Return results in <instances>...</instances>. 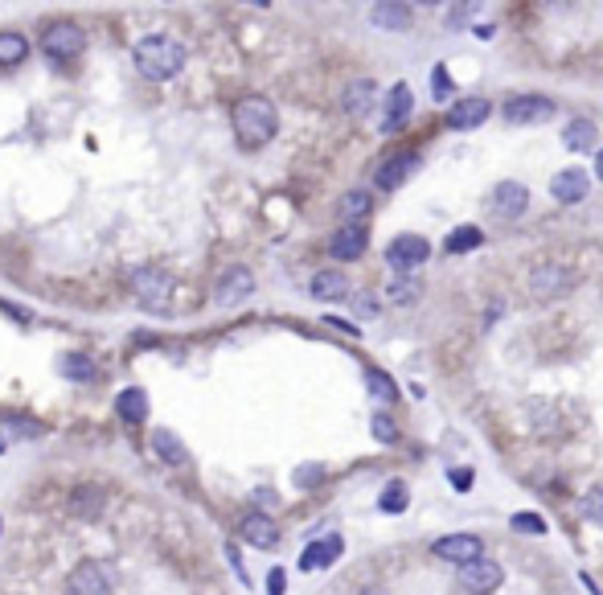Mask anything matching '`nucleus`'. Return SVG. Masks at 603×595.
<instances>
[{
	"label": "nucleus",
	"mask_w": 603,
	"mask_h": 595,
	"mask_svg": "<svg viewBox=\"0 0 603 595\" xmlns=\"http://www.w3.org/2000/svg\"><path fill=\"white\" fill-rule=\"evenodd\" d=\"M70 509H74L78 517H99L103 513V493H99L95 485H78L74 493H70Z\"/></svg>",
	"instance_id": "obj_27"
},
{
	"label": "nucleus",
	"mask_w": 603,
	"mask_h": 595,
	"mask_svg": "<svg viewBox=\"0 0 603 595\" xmlns=\"http://www.w3.org/2000/svg\"><path fill=\"white\" fill-rule=\"evenodd\" d=\"M595 140H599V132H595V124L587 116H574L571 124L563 127V144L571 148V152H587V148H595Z\"/></svg>",
	"instance_id": "obj_23"
},
{
	"label": "nucleus",
	"mask_w": 603,
	"mask_h": 595,
	"mask_svg": "<svg viewBox=\"0 0 603 595\" xmlns=\"http://www.w3.org/2000/svg\"><path fill=\"white\" fill-rule=\"evenodd\" d=\"M374 99H378V87H374V79H353L349 87H345V95H340V108L349 111L353 119H366L374 108Z\"/></svg>",
	"instance_id": "obj_20"
},
{
	"label": "nucleus",
	"mask_w": 603,
	"mask_h": 595,
	"mask_svg": "<svg viewBox=\"0 0 603 595\" xmlns=\"http://www.w3.org/2000/svg\"><path fill=\"white\" fill-rule=\"evenodd\" d=\"M583 517H587V522H595V526H603V485L587 488V497H583Z\"/></svg>",
	"instance_id": "obj_35"
},
{
	"label": "nucleus",
	"mask_w": 603,
	"mask_h": 595,
	"mask_svg": "<svg viewBox=\"0 0 603 595\" xmlns=\"http://www.w3.org/2000/svg\"><path fill=\"white\" fill-rule=\"evenodd\" d=\"M0 452H4V444H0Z\"/></svg>",
	"instance_id": "obj_45"
},
{
	"label": "nucleus",
	"mask_w": 603,
	"mask_h": 595,
	"mask_svg": "<svg viewBox=\"0 0 603 595\" xmlns=\"http://www.w3.org/2000/svg\"><path fill=\"white\" fill-rule=\"evenodd\" d=\"M308 292H312V300L337 304V300L349 296V280H345L340 272H316V275H312V283H308Z\"/></svg>",
	"instance_id": "obj_21"
},
{
	"label": "nucleus",
	"mask_w": 603,
	"mask_h": 595,
	"mask_svg": "<svg viewBox=\"0 0 603 595\" xmlns=\"http://www.w3.org/2000/svg\"><path fill=\"white\" fill-rule=\"evenodd\" d=\"M431 259V243L423 235H399L394 243L386 246V263L394 267V272H415V267H423Z\"/></svg>",
	"instance_id": "obj_5"
},
{
	"label": "nucleus",
	"mask_w": 603,
	"mask_h": 595,
	"mask_svg": "<svg viewBox=\"0 0 603 595\" xmlns=\"http://www.w3.org/2000/svg\"><path fill=\"white\" fill-rule=\"evenodd\" d=\"M132 58H136V70L144 79L165 82V79H173V74H181V66H185V46L165 38V33H148V38L136 41Z\"/></svg>",
	"instance_id": "obj_2"
},
{
	"label": "nucleus",
	"mask_w": 603,
	"mask_h": 595,
	"mask_svg": "<svg viewBox=\"0 0 603 595\" xmlns=\"http://www.w3.org/2000/svg\"><path fill=\"white\" fill-rule=\"evenodd\" d=\"M448 477H452V488H456V493H468V488L477 485V472L472 469H452Z\"/></svg>",
	"instance_id": "obj_40"
},
{
	"label": "nucleus",
	"mask_w": 603,
	"mask_h": 595,
	"mask_svg": "<svg viewBox=\"0 0 603 595\" xmlns=\"http://www.w3.org/2000/svg\"><path fill=\"white\" fill-rule=\"evenodd\" d=\"M116 410H119V419H127V423H144V415H148V394L140 391V386H127V391L116 399Z\"/></svg>",
	"instance_id": "obj_26"
},
{
	"label": "nucleus",
	"mask_w": 603,
	"mask_h": 595,
	"mask_svg": "<svg viewBox=\"0 0 603 595\" xmlns=\"http://www.w3.org/2000/svg\"><path fill=\"white\" fill-rule=\"evenodd\" d=\"M66 591L70 595H111V579H108V566L103 563H78L74 575L66 579Z\"/></svg>",
	"instance_id": "obj_10"
},
{
	"label": "nucleus",
	"mask_w": 603,
	"mask_h": 595,
	"mask_svg": "<svg viewBox=\"0 0 603 595\" xmlns=\"http://www.w3.org/2000/svg\"><path fill=\"white\" fill-rule=\"evenodd\" d=\"M127 283H132V296L144 308H152V313H165L168 304H173V280L165 272H156V267H136Z\"/></svg>",
	"instance_id": "obj_3"
},
{
	"label": "nucleus",
	"mask_w": 603,
	"mask_h": 595,
	"mask_svg": "<svg viewBox=\"0 0 603 595\" xmlns=\"http://www.w3.org/2000/svg\"><path fill=\"white\" fill-rule=\"evenodd\" d=\"M25 54H30V41L13 30H0V66H17L25 62Z\"/></svg>",
	"instance_id": "obj_29"
},
{
	"label": "nucleus",
	"mask_w": 603,
	"mask_h": 595,
	"mask_svg": "<svg viewBox=\"0 0 603 595\" xmlns=\"http://www.w3.org/2000/svg\"><path fill=\"white\" fill-rule=\"evenodd\" d=\"M571 283H574L571 267H563V263H538L534 272H530V296H534V300H555V296H563Z\"/></svg>",
	"instance_id": "obj_6"
},
{
	"label": "nucleus",
	"mask_w": 603,
	"mask_h": 595,
	"mask_svg": "<svg viewBox=\"0 0 603 595\" xmlns=\"http://www.w3.org/2000/svg\"><path fill=\"white\" fill-rule=\"evenodd\" d=\"M267 595H283V571H271V579H267Z\"/></svg>",
	"instance_id": "obj_42"
},
{
	"label": "nucleus",
	"mask_w": 603,
	"mask_h": 595,
	"mask_svg": "<svg viewBox=\"0 0 603 595\" xmlns=\"http://www.w3.org/2000/svg\"><path fill=\"white\" fill-rule=\"evenodd\" d=\"M340 555H345V542H340V534H324V538H316V542H308V547H304L300 571H324V566H332Z\"/></svg>",
	"instance_id": "obj_13"
},
{
	"label": "nucleus",
	"mask_w": 603,
	"mask_h": 595,
	"mask_svg": "<svg viewBox=\"0 0 603 595\" xmlns=\"http://www.w3.org/2000/svg\"><path fill=\"white\" fill-rule=\"evenodd\" d=\"M415 168H418V157H415V152H394V157H386V160L378 165L374 181H378V189H399L402 181L415 173Z\"/></svg>",
	"instance_id": "obj_16"
},
{
	"label": "nucleus",
	"mask_w": 603,
	"mask_h": 595,
	"mask_svg": "<svg viewBox=\"0 0 603 595\" xmlns=\"http://www.w3.org/2000/svg\"><path fill=\"white\" fill-rule=\"evenodd\" d=\"M152 452H156L160 460H165V464H173V469L189 464V452L181 448V439H177L173 431H165V427H156V431H152Z\"/></svg>",
	"instance_id": "obj_24"
},
{
	"label": "nucleus",
	"mask_w": 603,
	"mask_h": 595,
	"mask_svg": "<svg viewBox=\"0 0 603 595\" xmlns=\"http://www.w3.org/2000/svg\"><path fill=\"white\" fill-rule=\"evenodd\" d=\"M501 579H505V571H501V563H493V558H477V563L460 566V587H464L468 595H493L496 587H501Z\"/></svg>",
	"instance_id": "obj_7"
},
{
	"label": "nucleus",
	"mask_w": 603,
	"mask_h": 595,
	"mask_svg": "<svg viewBox=\"0 0 603 595\" xmlns=\"http://www.w3.org/2000/svg\"><path fill=\"white\" fill-rule=\"evenodd\" d=\"M448 95H452V74H448V66H435L431 70V99L444 103Z\"/></svg>",
	"instance_id": "obj_36"
},
{
	"label": "nucleus",
	"mask_w": 603,
	"mask_h": 595,
	"mask_svg": "<svg viewBox=\"0 0 603 595\" xmlns=\"http://www.w3.org/2000/svg\"><path fill=\"white\" fill-rule=\"evenodd\" d=\"M238 534H243V542H251V547H259V550L280 547V526H275L267 513H259V509H251V513L238 522Z\"/></svg>",
	"instance_id": "obj_12"
},
{
	"label": "nucleus",
	"mask_w": 603,
	"mask_h": 595,
	"mask_svg": "<svg viewBox=\"0 0 603 595\" xmlns=\"http://www.w3.org/2000/svg\"><path fill=\"white\" fill-rule=\"evenodd\" d=\"M361 595H382V591H361Z\"/></svg>",
	"instance_id": "obj_44"
},
{
	"label": "nucleus",
	"mask_w": 603,
	"mask_h": 595,
	"mask_svg": "<svg viewBox=\"0 0 603 595\" xmlns=\"http://www.w3.org/2000/svg\"><path fill=\"white\" fill-rule=\"evenodd\" d=\"M501 116H505L509 124H538V119L555 116V99L534 95V91H530V95H513V99H505Z\"/></svg>",
	"instance_id": "obj_9"
},
{
	"label": "nucleus",
	"mask_w": 603,
	"mask_h": 595,
	"mask_svg": "<svg viewBox=\"0 0 603 595\" xmlns=\"http://www.w3.org/2000/svg\"><path fill=\"white\" fill-rule=\"evenodd\" d=\"M410 21H415V9H410V4H394V0L370 4V25H378V30L402 33V30H410Z\"/></svg>",
	"instance_id": "obj_19"
},
{
	"label": "nucleus",
	"mask_w": 603,
	"mask_h": 595,
	"mask_svg": "<svg viewBox=\"0 0 603 595\" xmlns=\"http://www.w3.org/2000/svg\"><path fill=\"white\" fill-rule=\"evenodd\" d=\"M370 431H374V439H378V444H399V427H394V419H390V415H370Z\"/></svg>",
	"instance_id": "obj_34"
},
{
	"label": "nucleus",
	"mask_w": 603,
	"mask_h": 595,
	"mask_svg": "<svg viewBox=\"0 0 603 595\" xmlns=\"http://www.w3.org/2000/svg\"><path fill=\"white\" fill-rule=\"evenodd\" d=\"M493 205H496V214L521 218L530 210V189L521 185V181H501V185L493 189Z\"/></svg>",
	"instance_id": "obj_18"
},
{
	"label": "nucleus",
	"mask_w": 603,
	"mask_h": 595,
	"mask_svg": "<svg viewBox=\"0 0 603 595\" xmlns=\"http://www.w3.org/2000/svg\"><path fill=\"white\" fill-rule=\"evenodd\" d=\"M509 526L517 530V534H546V522L538 513H513V522Z\"/></svg>",
	"instance_id": "obj_37"
},
{
	"label": "nucleus",
	"mask_w": 603,
	"mask_h": 595,
	"mask_svg": "<svg viewBox=\"0 0 603 595\" xmlns=\"http://www.w3.org/2000/svg\"><path fill=\"white\" fill-rule=\"evenodd\" d=\"M58 370L66 374L70 382H90V378H95V361L82 358V353H62V358H58Z\"/></svg>",
	"instance_id": "obj_31"
},
{
	"label": "nucleus",
	"mask_w": 603,
	"mask_h": 595,
	"mask_svg": "<svg viewBox=\"0 0 603 595\" xmlns=\"http://www.w3.org/2000/svg\"><path fill=\"white\" fill-rule=\"evenodd\" d=\"M410 108H415V95H410L407 82H399V87L390 91V99H386V119H382V132H399V127L407 124Z\"/></svg>",
	"instance_id": "obj_22"
},
{
	"label": "nucleus",
	"mask_w": 603,
	"mask_h": 595,
	"mask_svg": "<svg viewBox=\"0 0 603 595\" xmlns=\"http://www.w3.org/2000/svg\"><path fill=\"white\" fill-rule=\"evenodd\" d=\"M4 423H9L13 431H25V435H38V431H41L38 423H30V419H13V415H9V419H4Z\"/></svg>",
	"instance_id": "obj_41"
},
{
	"label": "nucleus",
	"mask_w": 603,
	"mask_h": 595,
	"mask_svg": "<svg viewBox=\"0 0 603 595\" xmlns=\"http://www.w3.org/2000/svg\"><path fill=\"white\" fill-rule=\"evenodd\" d=\"M374 210V197L366 189H349V194H340L337 202V214L345 218V226H357V218H366Z\"/></svg>",
	"instance_id": "obj_25"
},
{
	"label": "nucleus",
	"mask_w": 603,
	"mask_h": 595,
	"mask_svg": "<svg viewBox=\"0 0 603 595\" xmlns=\"http://www.w3.org/2000/svg\"><path fill=\"white\" fill-rule=\"evenodd\" d=\"M234 136L243 148H263L267 140L280 132V111H275L271 99L263 95H246L234 103Z\"/></svg>",
	"instance_id": "obj_1"
},
{
	"label": "nucleus",
	"mask_w": 603,
	"mask_h": 595,
	"mask_svg": "<svg viewBox=\"0 0 603 595\" xmlns=\"http://www.w3.org/2000/svg\"><path fill=\"white\" fill-rule=\"evenodd\" d=\"M435 555L444 558V563H477V558H485V542H480L477 534H448L435 542Z\"/></svg>",
	"instance_id": "obj_11"
},
{
	"label": "nucleus",
	"mask_w": 603,
	"mask_h": 595,
	"mask_svg": "<svg viewBox=\"0 0 603 595\" xmlns=\"http://www.w3.org/2000/svg\"><path fill=\"white\" fill-rule=\"evenodd\" d=\"M366 386H370V394H374L378 402H399V394H402L399 382L390 378L386 370H366Z\"/></svg>",
	"instance_id": "obj_30"
},
{
	"label": "nucleus",
	"mask_w": 603,
	"mask_h": 595,
	"mask_svg": "<svg viewBox=\"0 0 603 595\" xmlns=\"http://www.w3.org/2000/svg\"><path fill=\"white\" fill-rule=\"evenodd\" d=\"M366 243H370V230L366 226H337L329 238V254L332 259H340V263H349V259H357L361 251H366Z\"/></svg>",
	"instance_id": "obj_14"
},
{
	"label": "nucleus",
	"mask_w": 603,
	"mask_h": 595,
	"mask_svg": "<svg viewBox=\"0 0 603 595\" xmlns=\"http://www.w3.org/2000/svg\"><path fill=\"white\" fill-rule=\"evenodd\" d=\"M321 477H324L321 464H304V469L296 472V485H300V488H312V485H321Z\"/></svg>",
	"instance_id": "obj_39"
},
{
	"label": "nucleus",
	"mask_w": 603,
	"mask_h": 595,
	"mask_svg": "<svg viewBox=\"0 0 603 595\" xmlns=\"http://www.w3.org/2000/svg\"><path fill=\"white\" fill-rule=\"evenodd\" d=\"M353 313H357L361 321H374V316H378V296H374V292L353 296Z\"/></svg>",
	"instance_id": "obj_38"
},
{
	"label": "nucleus",
	"mask_w": 603,
	"mask_h": 595,
	"mask_svg": "<svg viewBox=\"0 0 603 595\" xmlns=\"http://www.w3.org/2000/svg\"><path fill=\"white\" fill-rule=\"evenodd\" d=\"M251 292H254V275H251V267H226V272L218 275V283H214V300L222 304V308H234V304H243Z\"/></svg>",
	"instance_id": "obj_8"
},
{
	"label": "nucleus",
	"mask_w": 603,
	"mask_h": 595,
	"mask_svg": "<svg viewBox=\"0 0 603 595\" xmlns=\"http://www.w3.org/2000/svg\"><path fill=\"white\" fill-rule=\"evenodd\" d=\"M407 485H402V480H390L386 488H382V497H378V509L382 513H402V509H407Z\"/></svg>",
	"instance_id": "obj_32"
},
{
	"label": "nucleus",
	"mask_w": 603,
	"mask_h": 595,
	"mask_svg": "<svg viewBox=\"0 0 603 595\" xmlns=\"http://www.w3.org/2000/svg\"><path fill=\"white\" fill-rule=\"evenodd\" d=\"M418 296H423V283L410 280V275H407V280H394V283H390V300H394V304H415Z\"/></svg>",
	"instance_id": "obj_33"
},
{
	"label": "nucleus",
	"mask_w": 603,
	"mask_h": 595,
	"mask_svg": "<svg viewBox=\"0 0 603 595\" xmlns=\"http://www.w3.org/2000/svg\"><path fill=\"white\" fill-rule=\"evenodd\" d=\"M485 243V230L480 226H456L448 238H444V246H448L452 254H464V251H477V246Z\"/></svg>",
	"instance_id": "obj_28"
},
{
	"label": "nucleus",
	"mask_w": 603,
	"mask_h": 595,
	"mask_svg": "<svg viewBox=\"0 0 603 595\" xmlns=\"http://www.w3.org/2000/svg\"><path fill=\"white\" fill-rule=\"evenodd\" d=\"M595 177H599V181H603V148H599V152H595Z\"/></svg>",
	"instance_id": "obj_43"
},
{
	"label": "nucleus",
	"mask_w": 603,
	"mask_h": 595,
	"mask_svg": "<svg viewBox=\"0 0 603 595\" xmlns=\"http://www.w3.org/2000/svg\"><path fill=\"white\" fill-rule=\"evenodd\" d=\"M488 116H493V103H488V99H480V95L460 99L456 108L448 111V127L452 132H468V127H480Z\"/></svg>",
	"instance_id": "obj_15"
},
{
	"label": "nucleus",
	"mask_w": 603,
	"mask_h": 595,
	"mask_svg": "<svg viewBox=\"0 0 603 595\" xmlns=\"http://www.w3.org/2000/svg\"><path fill=\"white\" fill-rule=\"evenodd\" d=\"M587 189H591V181H587L583 168H563V173L550 181V194H555V202H563V205H579L587 197Z\"/></svg>",
	"instance_id": "obj_17"
},
{
	"label": "nucleus",
	"mask_w": 603,
	"mask_h": 595,
	"mask_svg": "<svg viewBox=\"0 0 603 595\" xmlns=\"http://www.w3.org/2000/svg\"><path fill=\"white\" fill-rule=\"evenodd\" d=\"M41 49H46L49 58H78V54L87 49V33H82V25H74V21H54V25L41 33Z\"/></svg>",
	"instance_id": "obj_4"
}]
</instances>
